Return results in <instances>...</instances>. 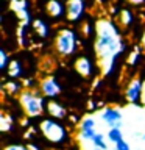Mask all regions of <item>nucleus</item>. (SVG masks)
I'll return each instance as SVG.
<instances>
[{"label": "nucleus", "mask_w": 145, "mask_h": 150, "mask_svg": "<svg viewBox=\"0 0 145 150\" xmlns=\"http://www.w3.org/2000/svg\"><path fill=\"white\" fill-rule=\"evenodd\" d=\"M39 131L44 136V139L49 141L50 144L59 145L67 141V130H65V127L63 124H59L58 120L51 119V117L42 119L39 122Z\"/></svg>", "instance_id": "4"}, {"label": "nucleus", "mask_w": 145, "mask_h": 150, "mask_svg": "<svg viewBox=\"0 0 145 150\" xmlns=\"http://www.w3.org/2000/svg\"><path fill=\"white\" fill-rule=\"evenodd\" d=\"M73 67L78 72V75H81L83 78L91 77L92 70H94L92 61H91V58H87V56H78V58L75 59V63H73Z\"/></svg>", "instance_id": "10"}, {"label": "nucleus", "mask_w": 145, "mask_h": 150, "mask_svg": "<svg viewBox=\"0 0 145 150\" xmlns=\"http://www.w3.org/2000/svg\"><path fill=\"white\" fill-rule=\"evenodd\" d=\"M92 144H94V147H95V149H101V150H106V149H108V144H106V141H105V136H103L101 133H97V134H95V138L92 139Z\"/></svg>", "instance_id": "20"}, {"label": "nucleus", "mask_w": 145, "mask_h": 150, "mask_svg": "<svg viewBox=\"0 0 145 150\" xmlns=\"http://www.w3.org/2000/svg\"><path fill=\"white\" fill-rule=\"evenodd\" d=\"M31 25H33V30H34V33L39 38H47L49 36V25L42 21V19H34V21H31Z\"/></svg>", "instance_id": "14"}, {"label": "nucleus", "mask_w": 145, "mask_h": 150, "mask_svg": "<svg viewBox=\"0 0 145 150\" xmlns=\"http://www.w3.org/2000/svg\"><path fill=\"white\" fill-rule=\"evenodd\" d=\"M22 72H23V69H22L20 61H19V59H11V61H9V64L6 67V75L9 78L13 80V78L22 77Z\"/></svg>", "instance_id": "13"}, {"label": "nucleus", "mask_w": 145, "mask_h": 150, "mask_svg": "<svg viewBox=\"0 0 145 150\" xmlns=\"http://www.w3.org/2000/svg\"><path fill=\"white\" fill-rule=\"evenodd\" d=\"M3 91L11 94V96H14V94H20V84H19L17 81H14V80H9V81H6L3 84Z\"/></svg>", "instance_id": "18"}, {"label": "nucleus", "mask_w": 145, "mask_h": 150, "mask_svg": "<svg viewBox=\"0 0 145 150\" xmlns=\"http://www.w3.org/2000/svg\"><path fill=\"white\" fill-rule=\"evenodd\" d=\"M140 49L145 50V30H144V33H142V36H140Z\"/></svg>", "instance_id": "27"}, {"label": "nucleus", "mask_w": 145, "mask_h": 150, "mask_svg": "<svg viewBox=\"0 0 145 150\" xmlns=\"http://www.w3.org/2000/svg\"><path fill=\"white\" fill-rule=\"evenodd\" d=\"M94 150H101V149H94Z\"/></svg>", "instance_id": "30"}, {"label": "nucleus", "mask_w": 145, "mask_h": 150, "mask_svg": "<svg viewBox=\"0 0 145 150\" xmlns=\"http://www.w3.org/2000/svg\"><path fill=\"white\" fill-rule=\"evenodd\" d=\"M95 125H97V119L94 116L83 117L81 124H80V139L92 142V139L95 138V134H97Z\"/></svg>", "instance_id": "7"}, {"label": "nucleus", "mask_w": 145, "mask_h": 150, "mask_svg": "<svg viewBox=\"0 0 145 150\" xmlns=\"http://www.w3.org/2000/svg\"><path fill=\"white\" fill-rule=\"evenodd\" d=\"M140 47H137V45H134V49L131 50V53L128 55V58H126V63H128L130 66H134L136 63L139 61V58H140Z\"/></svg>", "instance_id": "19"}, {"label": "nucleus", "mask_w": 145, "mask_h": 150, "mask_svg": "<svg viewBox=\"0 0 145 150\" xmlns=\"http://www.w3.org/2000/svg\"><path fill=\"white\" fill-rule=\"evenodd\" d=\"M3 150H30V149L23 144H8L3 147Z\"/></svg>", "instance_id": "22"}, {"label": "nucleus", "mask_w": 145, "mask_h": 150, "mask_svg": "<svg viewBox=\"0 0 145 150\" xmlns=\"http://www.w3.org/2000/svg\"><path fill=\"white\" fill-rule=\"evenodd\" d=\"M142 81L139 77H133L128 86L125 89V97L130 103H137L140 102V94H142Z\"/></svg>", "instance_id": "8"}, {"label": "nucleus", "mask_w": 145, "mask_h": 150, "mask_svg": "<svg viewBox=\"0 0 145 150\" xmlns=\"http://www.w3.org/2000/svg\"><path fill=\"white\" fill-rule=\"evenodd\" d=\"M45 110H47V112L50 114L51 119H64V117L67 116L65 108L61 105V103L55 102V100H49V102H47Z\"/></svg>", "instance_id": "12"}, {"label": "nucleus", "mask_w": 145, "mask_h": 150, "mask_svg": "<svg viewBox=\"0 0 145 150\" xmlns=\"http://www.w3.org/2000/svg\"><path fill=\"white\" fill-rule=\"evenodd\" d=\"M94 33H95L94 50L100 61L101 72L103 75H109L114 70L117 56L125 50L126 44L122 41L119 28L109 19H98L95 22Z\"/></svg>", "instance_id": "1"}, {"label": "nucleus", "mask_w": 145, "mask_h": 150, "mask_svg": "<svg viewBox=\"0 0 145 150\" xmlns=\"http://www.w3.org/2000/svg\"><path fill=\"white\" fill-rule=\"evenodd\" d=\"M86 3L84 0H67L65 2V17L69 22H78L83 17Z\"/></svg>", "instance_id": "6"}, {"label": "nucleus", "mask_w": 145, "mask_h": 150, "mask_svg": "<svg viewBox=\"0 0 145 150\" xmlns=\"http://www.w3.org/2000/svg\"><path fill=\"white\" fill-rule=\"evenodd\" d=\"M8 2H13V0H8Z\"/></svg>", "instance_id": "31"}, {"label": "nucleus", "mask_w": 145, "mask_h": 150, "mask_svg": "<svg viewBox=\"0 0 145 150\" xmlns=\"http://www.w3.org/2000/svg\"><path fill=\"white\" fill-rule=\"evenodd\" d=\"M126 2L134 5V6H142V5H145V0H126Z\"/></svg>", "instance_id": "24"}, {"label": "nucleus", "mask_w": 145, "mask_h": 150, "mask_svg": "<svg viewBox=\"0 0 145 150\" xmlns=\"http://www.w3.org/2000/svg\"><path fill=\"white\" fill-rule=\"evenodd\" d=\"M142 138H144V141H145V133H144V136H142Z\"/></svg>", "instance_id": "29"}, {"label": "nucleus", "mask_w": 145, "mask_h": 150, "mask_svg": "<svg viewBox=\"0 0 145 150\" xmlns=\"http://www.w3.org/2000/svg\"><path fill=\"white\" fill-rule=\"evenodd\" d=\"M78 47V35L72 28H61L55 36V50L63 58L72 56Z\"/></svg>", "instance_id": "3"}, {"label": "nucleus", "mask_w": 145, "mask_h": 150, "mask_svg": "<svg viewBox=\"0 0 145 150\" xmlns=\"http://www.w3.org/2000/svg\"><path fill=\"white\" fill-rule=\"evenodd\" d=\"M8 64H9V59H8L6 52H5L3 49H0V69H2V70H6Z\"/></svg>", "instance_id": "21"}, {"label": "nucleus", "mask_w": 145, "mask_h": 150, "mask_svg": "<svg viewBox=\"0 0 145 150\" xmlns=\"http://www.w3.org/2000/svg\"><path fill=\"white\" fill-rule=\"evenodd\" d=\"M13 122L14 119L11 116L8 114V112H3L2 117H0V130L3 131V133H6V131H9L13 128Z\"/></svg>", "instance_id": "16"}, {"label": "nucleus", "mask_w": 145, "mask_h": 150, "mask_svg": "<svg viewBox=\"0 0 145 150\" xmlns=\"http://www.w3.org/2000/svg\"><path fill=\"white\" fill-rule=\"evenodd\" d=\"M39 89H41V94L44 97H56L58 94L61 92V86L59 83L56 81V78L53 75H49V77H45L44 80L41 81L39 84Z\"/></svg>", "instance_id": "9"}, {"label": "nucleus", "mask_w": 145, "mask_h": 150, "mask_svg": "<svg viewBox=\"0 0 145 150\" xmlns=\"http://www.w3.org/2000/svg\"><path fill=\"white\" fill-rule=\"evenodd\" d=\"M19 105H20L23 114L27 117H37L44 112L47 103L44 97L39 96L37 92L31 91V89H25L19 94Z\"/></svg>", "instance_id": "2"}, {"label": "nucleus", "mask_w": 145, "mask_h": 150, "mask_svg": "<svg viewBox=\"0 0 145 150\" xmlns=\"http://www.w3.org/2000/svg\"><path fill=\"white\" fill-rule=\"evenodd\" d=\"M83 31H84V36H86V35H89V33H91L92 30H91V25H89V23H83Z\"/></svg>", "instance_id": "26"}, {"label": "nucleus", "mask_w": 145, "mask_h": 150, "mask_svg": "<svg viewBox=\"0 0 145 150\" xmlns=\"http://www.w3.org/2000/svg\"><path fill=\"white\" fill-rule=\"evenodd\" d=\"M70 120H72V122H77V116H70Z\"/></svg>", "instance_id": "28"}, {"label": "nucleus", "mask_w": 145, "mask_h": 150, "mask_svg": "<svg viewBox=\"0 0 145 150\" xmlns=\"http://www.w3.org/2000/svg\"><path fill=\"white\" fill-rule=\"evenodd\" d=\"M108 141L112 144H117L120 142V141H123V131L122 128H109L108 130Z\"/></svg>", "instance_id": "15"}, {"label": "nucleus", "mask_w": 145, "mask_h": 150, "mask_svg": "<svg viewBox=\"0 0 145 150\" xmlns=\"http://www.w3.org/2000/svg\"><path fill=\"white\" fill-rule=\"evenodd\" d=\"M119 22L123 27H130L133 23V14L130 9H120L119 11Z\"/></svg>", "instance_id": "17"}, {"label": "nucleus", "mask_w": 145, "mask_h": 150, "mask_svg": "<svg viewBox=\"0 0 145 150\" xmlns=\"http://www.w3.org/2000/svg\"><path fill=\"white\" fill-rule=\"evenodd\" d=\"M100 120H103L109 128H122V120L123 114L117 108H105L100 111Z\"/></svg>", "instance_id": "5"}, {"label": "nucleus", "mask_w": 145, "mask_h": 150, "mask_svg": "<svg viewBox=\"0 0 145 150\" xmlns=\"http://www.w3.org/2000/svg\"><path fill=\"white\" fill-rule=\"evenodd\" d=\"M45 13L49 14L50 17H53V19L63 17L65 14V5L61 2V0H47Z\"/></svg>", "instance_id": "11"}, {"label": "nucleus", "mask_w": 145, "mask_h": 150, "mask_svg": "<svg viewBox=\"0 0 145 150\" xmlns=\"http://www.w3.org/2000/svg\"><path fill=\"white\" fill-rule=\"evenodd\" d=\"M65 2H67V0H65Z\"/></svg>", "instance_id": "32"}, {"label": "nucleus", "mask_w": 145, "mask_h": 150, "mask_svg": "<svg viewBox=\"0 0 145 150\" xmlns=\"http://www.w3.org/2000/svg\"><path fill=\"white\" fill-rule=\"evenodd\" d=\"M115 150H131V147H130V144L126 142V141L123 139V141H120V142H117L115 145Z\"/></svg>", "instance_id": "23"}, {"label": "nucleus", "mask_w": 145, "mask_h": 150, "mask_svg": "<svg viewBox=\"0 0 145 150\" xmlns=\"http://www.w3.org/2000/svg\"><path fill=\"white\" fill-rule=\"evenodd\" d=\"M140 103L142 105H145V78L142 81V94H140Z\"/></svg>", "instance_id": "25"}]
</instances>
